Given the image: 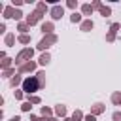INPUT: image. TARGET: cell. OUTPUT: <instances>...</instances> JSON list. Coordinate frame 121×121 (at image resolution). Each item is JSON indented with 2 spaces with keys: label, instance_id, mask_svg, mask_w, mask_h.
I'll list each match as a JSON object with an SVG mask.
<instances>
[{
  "label": "cell",
  "instance_id": "20",
  "mask_svg": "<svg viewBox=\"0 0 121 121\" xmlns=\"http://www.w3.org/2000/svg\"><path fill=\"white\" fill-rule=\"evenodd\" d=\"M36 11H40V13H42V15H43V13H45V11H47V6H45V4H43V2H40V4H38V6H36Z\"/></svg>",
  "mask_w": 121,
  "mask_h": 121
},
{
  "label": "cell",
  "instance_id": "19",
  "mask_svg": "<svg viewBox=\"0 0 121 121\" xmlns=\"http://www.w3.org/2000/svg\"><path fill=\"white\" fill-rule=\"evenodd\" d=\"M49 60H51V55H49V53H43V55L40 57V64H47Z\"/></svg>",
  "mask_w": 121,
  "mask_h": 121
},
{
  "label": "cell",
  "instance_id": "24",
  "mask_svg": "<svg viewBox=\"0 0 121 121\" xmlns=\"http://www.w3.org/2000/svg\"><path fill=\"white\" fill-rule=\"evenodd\" d=\"M11 60H15V59H8V57H6V59L2 60V68H6V70H8V68H9V64H11Z\"/></svg>",
  "mask_w": 121,
  "mask_h": 121
},
{
  "label": "cell",
  "instance_id": "28",
  "mask_svg": "<svg viewBox=\"0 0 121 121\" xmlns=\"http://www.w3.org/2000/svg\"><path fill=\"white\" fill-rule=\"evenodd\" d=\"M66 6H68L70 9H76V6H78V2H76V0H68V2H66Z\"/></svg>",
  "mask_w": 121,
  "mask_h": 121
},
{
  "label": "cell",
  "instance_id": "5",
  "mask_svg": "<svg viewBox=\"0 0 121 121\" xmlns=\"http://www.w3.org/2000/svg\"><path fill=\"white\" fill-rule=\"evenodd\" d=\"M62 15H64V8H62V6H59V4H57V6H53V8H51V17H53L55 21H57V19H60Z\"/></svg>",
  "mask_w": 121,
  "mask_h": 121
},
{
  "label": "cell",
  "instance_id": "25",
  "mask_svg": "<svg viewBox=\"0 0 121 121\" xmlns=\"http://www.w3.org/2000/svg\"><path fill=\"white\" fill-rule=\"evenodd\" d=\"M42 115H43V117H49V115H51V108L42 106Z\"/></svg>",
  "mask_w": 121,
  "mask_h": 121
},
{
  "label": "cell",
  "instance_id": "12",
  "mask_svg": "<svg viewBox=\"0 0 121 121\" xmlns=\"http://www.w3.org/2000/svg\"><path fill=\"white\" fill-rule=\"evenodd\" d=\"M98 11H100V15H102V17H110V15H112V9H110L108 6H102Z\"/></svg>",
  "mask_w": 121,
  "mask_h": 121
},
{
  "label": "cell",
  "instance_id": "22",
  "mask_svg": "<svg viewBox=\"0 0 121 121\" xmlns=\"http://www.w3.org/2000/svg\"><path fill=\"white\" fill-rule=\"evenodd\" d=\"M112 102H113V104H119V102H121V93H113V95H112Z\"/></svg>",
  "mask_w": 121,
  "mask_h": 121
},
{
  "label": "cell",
  "instance_id": "15",
  "mask_svg": "<svg viewBox=\"0 0 121 121\" xmlns=\"http://www.w3.org/2000/svg\"><path fill=\"white\" fill-rule=\"evenodd\" d=\"M72 119H74V121H81V119H85V115L81 113V110H76V112L72 113Z\"/></svg>",
  "mask_w": 121,
  "mask_h": 121
},
{
  "label": "cell",
  "instance_id": "23",
  "mask_svg": "<svg viewBox=\"0 0 121 121\" xmlns=\"http://www.w3.org/2000/svg\"><path fill=\"white\" fill-rule=\"evenodd\" d=\"M19 42H21V43H28V42H30V36H28V34H21V36H19Z\"/></svg>",
  "mask_w": 121,
  "mask_h": 121
},
{
  "label": "cell",
  "instance_id": "32",
  "mask_svg": "<svg viewBox=\"0 0 121 121\" xmlns=\"http://www.w3.org/2000/svg\"><path fill=\"white\" fill-rule=\"evenodd\" d=\"M85 121H96V115L89 113V115H85Z\"/></svg>",
  "mask_w": 121,
  "mask_h": 121
},
{
  "label": "cell",
  "instance_id": "35",
  "mask_svg": "<svg viewBox=\"0 0 121 121\" xmlns=\"http://www.w3.org/2000/svg\"><path fill=\"white\" fill-rule=\"evenodd\" d=\"M93 8H98V9H100V8H102V4H100L98 0H95V2H93Z\"/></svg>",
  "mask_w": 121,
  "mask_h": 121
},
{
  "label": "cell",
  "instance_id": "3",
  "mask_svg": "<svg viewBox=\"0 0 121 121\" xmlns=\"http://www.w3.org/2000/svg\"><path fill=\"white\" fill-rule=\"evenodd\" d=\"M57 40H59V38H57L55 34H47L43 40H40V43H38V49H40V51H45V49H49L53 43H57Z\"/></svg>",
  "mask_w": 121,
  "mask_h": 121
},
{
  "label": "cell",
  "instance_id": "21",
  "mask_svg": "<svg viewBox=\"0 0 121 121\" xmlns=\"http://www.w3.org/2000/svg\"><path fill=\"white\" fill-rule=\"evenodd\" d=\"M28 102H30V104H40V96H36V95H28Z\"/></svg>",
  "mask_w": 121,
  "mask_h": 121
},
{
  "label": "cell",
  "instance_id": "18",
  "mask_svg": "<svg viewBox=\"0 0 121 121\" xmlns=\"http://www.w3.org/2000/svg\"><path fill=\"white\" fill-rule=\"evenodd\" d=\"M70 21H72V23H83V21H81V15H79V13H76V11L70 15Z\"/></svg>",
  "mask_w": 121,
  "mask_h": 121
},
{
  "label": "cell",
  "instance_id": "16",
  "mask_svg": "<svg viewBox=\"0 0 121 121\" xmlns=\"http://www.w3.org/2000/svg\"><path fill=\"white\" fill-rule=\"evenodd\" d=\"M28 28H30V26H28L26 23H19V25H17V30H19L21 34H26V30H28Z\"/></svg>",
  "mask_w": 121,
  "mask_h": 121
},
{
  "label": "cell",
  "instance_id": "1",
  "mask_svg": "<svg viewBox=\"0 0 121 121\" xmlns=\"http://www.w3.org/2000/svg\"><path fill=\"white\" fill-rule=\"evenodd\" d=\"M40 87H42V83H40V79H38L36 76H30V78L23 79V91H25L26 95H32V93H36Z\"/></svg>",
  "mask_w": 121,
  "mask_h": 121
},
{
  "label": "cell",
  "instance_id": "14",
  "mask_svg": "<svg viewBox=\"0 0 121 121\" xmlns=\"http://www.w3.org/2000/svg\"><path fill=\"white\" fill-rule=\"evenodd\" d=\"M9 83H11V87H17V85H21L23 81H21V78H19V74H15L11 79H9Z\"/></svg>",
  "mask_w": 121,
  "mask_h": 121
},
{
  "label": "cell",
  "instance_id": "8",
  "mask_svg": "<svg viewBox=\"0 0 121 121\" xmlns=\"http://www.w3.org/2000/svg\"><path fill=\"white\" fill-rule=\"evenodd\" d=\"M93 26H95V25H93V21H91V19H85V21L81 23V30H85V32L93 30Z\"/></svg>",
  "mask_w": 121,
  "mask_h": 121
},
{
  "label": "cell",
  "instance_id": "30",
  "mask_svg": "<svg viewBox=\"0 0 121 121\" xmlns=\"http://www.w3.org/2000/svg\"><path fill=\"white\" fill-rule=\"evenodd\" d=\"M113 40H115V34L113 32H108L106 34V42H113Z\"/></svg>",
  "mask_w": 121,
  "mask_h": 121
},
{
  "label": "cell",
  "instance_id": "33",
  "mask_svg": "<svg viewBox=\"0 0 121 121\" xmlns=\"http://www.w3.org/2000/svg\"><path fill=\"white\" fill-rule=\"evenodd\" d=\"M23 17V11H19V9H15V15H13V19H21Z\"/></svg>",
  "mask_w": 121,
  "mask_h": 121
},
{
  "label": "cell",
  "instance_id": "39",
  "mask_svg": "<svg viewBox=\"0 0 121 121\" xmlns=\"http://www.w3.org/2000/svg\"><path fill=\"white\" fill-rule=\"evenodd\" d=\"M119 106H121V102H119Z\"/></svg>",
  "mask_w": 121,
  "mask_h": 121
},
{
  "label": "cell",
  "instance_id": "38",
  "mask_svg": "<svg viewBox=\"0 0 121 121\" xmlns=\"http://www.w3.org/2000/svg\"><path fill=\"white\" fill-rule=\"evenodd\" d=\"M64 121H74V119L72 117H64Z\"/></svg>",
  "mask_w": 121,
  "mask_h": 121
},
{
  "label": "cell",
  "instance_id": "6",
  "mask_svg": "<svg viewBox=\"0 0 121 121\" xmlns=\"http://www.w3.org/2000/svg\"><path fill=\"white\" fill-rule=\"evenodd\" d=\"M34 70H36V62L34 60H28V62H25V64L19 66V74H23V72H34Z\"/></svg>",
  "mask_w": 121,
  "mask_h": 121
},
{
  "label": "cell",
  "instance_id": "36",
  "mask_svg": "<svg viewBox=\"0 0 121 121\" xmlns=\"http://www.w3.org/2000/svg\"><path fill=\"white\" fill-rule=\"evenodd\" d=\"M40 121H57L55 117H40Z\"/></svg>",
  "mask_w": 121,
  "mask_h": 121
},
{
  "label": "cell",
  "instance_id": "7",
  "mask_svg": "<svg viewBox=\"0 0 121 121\" xmlns=\"http://www.w3.org/2000/svg\"><path fill=\"white\" fill-rule=\"evenodd\" d=\"M102 112H106V106H104L102 102H96V104L91 106V113H93V115H98V113H102Z\"/></svg>",
  "mask_w": 121,
  "mask_h": 121
},
{
  "label": "cell",
  "instance_id": "26",
  "mask_svg": "<svg viewBox=\"0 0 121 121\" xmlns=\"http://www.w3.org/2000/svg\"><path fill=\"white\" fill-rule=\"evenodd\" d=\"M13 74H15V70H13V68H8V70H4V78H11Z\"/></svg>",
  "mask_w": 121,
  "mask_h": 121
},
{
  "label": "cell",
  "instance_id": "13",
  "mask_svg": "<svg viewBox=\"0 0 121 121\" xmlns=\"http://www.w3.org/2000/svg\"><path fill=\"white\" fill-rule=\"evenodd\" d=\"M13 15H15V9L13 8H6L4 9V17L6 19H13Z\"/></svg>",
  "mask_w": 121,
  "mask_h": 121
},
{
  "label": "cell",
  "instance_id": "9",
  "mask_svg": "<svg viewBox=\"0 0 121 121\" xmlns=\"http://www.w3.org/2000/svg\"><path fill=\"white\" fill-rule=\"evenodd\" d=\"M42 32L47 36V34H53V23H43L42 25Z\"/></svg>",
  "mask_w": 121,
  "mask_h": 121
},
{
  "label": "cell",
  "instance_id": "4",
  "mask_svg": "<svg viewBox=\"0 0 121 121\" xmlns=\"http://www.w3.org/2000/svg\"><path fill=\"white\" fill-rule=\"evenodd\" d=\"M42 17H43V15H42L40 11H34V13H30V15H26V25L32 26V25H36L38 21H42Z\"/></svg>",
  "mask_w": 121,
  "mask_h": 121
},
{
  "label": "cell",
  "instance_id": "17",
  "mask_svg": "<svg viewBox=\"0 0 121 121\" xmlns=\"http://www.w3.org/2000/svg\"><path fill=\"white\" fill-rule=\"evenodd\" d=\"M13 42H15V34H6V45H8V47H11V45H13Z\"/></svg>",
  "mask_w": 121,
  "mask_h": 121
},
{
  "label": "cell",
  "instance_id": "27",
  "mask_svg": "<svg viewBox=\"0 0 121 121\" xmlns=\"http://www.w3.org/2000/svg\"><path fill=\"white\" fill-rule=\"evenodd\" d=\"M30 108H32V106H30V102H28V100H26V102H23V106H21V110H23V112H30Z\"/></svg>",
  "mask_w": 121,
  "mask_h": 121
},
{
  "label": "cell",
  "instance_id": "37",
  "mask_svg": "<svg viewBox=\"0 0 121 121\" xmlns=\"http://www.w3.org/2000/svg\"><path fill=\"white\" fill-rule=\"evenodd\" d=\"M9 121H21V117H19V115H13V117H11Z\"/></svg>",
  "mask_w": 121,
  "mask_h": 121
},
{
  "label": "cell",
  "instance_id": "29",
  "mask_svg": "<svg viewBox=\"0 0 121 121\" xmlns=\"http://www.w3.org/2000/svg\"><path fill=\"white\" fill-rule=\"evenodd\" d=\"M119 26H121V25H119V23H113V25H112V26H110V32H113V34H115V32H117V30H119Z\"/></svg>",
  "mask_w": 121,
  "mask_h": 121
},
{
  "label": "cell",
  "instance_id": "2",
  "mask_svg": "<svg viewBox=\"0 0 121 121\" xmlns=\"http://www.w3.org/2000/svg\"><path fill=\"white\" fill-rule=\"evenodd\" d=\"M32 55H34V49H30V47H25L23 51H19V55L15 57V64H25V62H28L30 59H32Z\"/></svg>",
  "mask_w": 121,
  "mask_h": 121
},
{
  "label": "cell",
  "instance_id": "11",
  "mask_svg": "<svg viewBox=\"0 0 121 121\" xmlns=\"http://www.w3.org/2000/svg\"><path fill=\"white\" fill-rule=\"evenodd\" d=\"M81 11H83V15H91L93 13V4H83L81 6Z\"/></svg>",
  "mask_w": 121,
  "mask_h": 121
},
{
  "label": "cell",
  "instance_id": "10",
  "mask_svg": "<svg viewBox=\"0 0 121 121\" xmlns=\"http://www.w3.org/2000/svg\"><path fill=\"white\" fill-rule=\"evenodd\" d=\"M55 113H57L59 117H66V106H62V104H57V108H55Z\"/></svg>",
  "mask_w": 121,
  "mask_h": 121
},
{
  "label": "cell",
  "instance_id": "31",
  "mask_svg": "<svg viewBox=\"0 0 121 121\" xmlns=\"http://www.w3.org/2000/svg\"><path fill=\"white\" fill-rule=\"evenodd\" d=\"M112 119H113V121H121V112H113Z\"/></svg>",
  "mask_w": 121,
  "mask_h": 121
},
{
  "label": "cell",
  "instance_id": "34",
  "mask_svg": "<svg viewBox=\"0 0 121 121\" xmlns=\"http://www.w3.org/2000/svg\"><path fill=\"white\" fill-rule=\"evenodd\" d=\"M15 98L21 100V98H23V91H15Z\"/></svg>",
  "mask_w": 121,
  "mask_h": 121
}]
</instances>
